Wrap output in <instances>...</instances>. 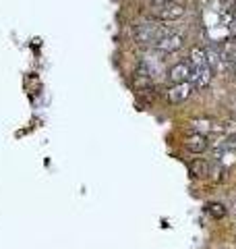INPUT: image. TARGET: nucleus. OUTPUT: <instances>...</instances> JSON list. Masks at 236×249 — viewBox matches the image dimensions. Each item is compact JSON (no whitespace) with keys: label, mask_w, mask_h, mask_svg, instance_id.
<instances>
[{"label":"nucleus","mask_w":236,"mask_h":249,"mask_svg":"<svg viewBox=\"0 0 236 249\" xmlns=\"http://www.w3.org/2000/svg\"><path fill=\"white\" fill-rule=\"evenodd\" d=\"M211 79H214V69H211L209 65L193 69V75H191V85H193L195 89H207L209 85H211Z\"/></svg>","instance_id":"nucleus-3"},{"label":"nucleus","mask_w":236,"mask_h":249,"mask_svg":"<svg viewBox=\"0 0 236 249\" xmlns=\"http://www.w3.org/2000/svg\"><path fill=\"white\" fill-rule=\"evenodd\" d=\"M188 170H191V175L197 177V178H205V177H209L211 166H209L207 160H193L191 166H188Z\"/></svg>","instance_id":"nucleus-8"},{"label":"nucleus","mask_w":236,"mask_h":249,"mask_svg":"<svg viewBox=\"0 0 236 249\" xmlns=\"http://www.w3.org/2000/svg\"><path fill=\"white\" fill-rule=\"evenodd\" d=\"M170 29L162 23H141L133 29V37L137 44H145V46H155L162 40L164 36H168Z\"/></svg>","instance_id":"nucleus-1"},{"label":"nucleus","mask_w":236,"mask_h":249,"mask_svg":"<svg viewBox=\"0 0 236 249\" xmlns=\"http://www.w3.org/2000/svg\"><path fill=\"white\" fill-rule=\"evenodd\" d=\"M193 85L191 83H176V85H172V88L166 91V98H168V102L170 104H180V102H185L186 98H191V93H193Z\"/></svg>","instance_id":"nucleus-4"},{"label":"nucleus","mask_w":236,"mask_h":249,"mask_svg":"<svg viewBox=\"0 0 236 249\" xmlns=\"http://www.w3.org/2000/svg\"><path fill=\"white\" fill-rule=\"evenodd\" d=\"M230 143H232V147H236V135H234V137H230Z\"/></svg>","instance_id":"nucleus-11"},{"label":"nucleus","mask_w":236,"mask_h":249,"mask_svg":"<svg viewBox=\"0 0 236 249\" xmlns=\"http://www.w3.org/2000/svg\"><path fill=\"white\" fill-rule=\"evenodd\" d=\"M207 65V52L203 46H193L191 48V67H205Z\"/></svg>","instance_id":"nucleus-9"},{"label":"nucleus","mask_w":236,"mask_h":249,"mask_svg":"<svg viewBox=\"0 0 236 249\" xmlns=\"http://www.w3.org/2000/svg\"><path fill=\"white\" fill-rule=\"evenodd\" d=\"M185 147L191 154H203L209 147V143H207V139L203 133H193L185 139Z\"/></svg>","instance_id":"nucleus-7"},{"label":"nucleus","mask_w":236,"mask_h":249,"mask_svg":"<svg viewBox=\"0 0 236 249\" xmlns=\"http://www.w3.org/2000/svg\"><path fill=\"white\" fill-rule=\"evenodd\" d=\"M183 44H185L183 36H180V34H172V31H170L168 36H164L162 40L155 44V48L160 50V52H166V54H170V52H176V50L183 48Z\"/></svg>","instance_id":"nucleus-6"},{"label":"nucleus","mask_w":236,"mask_h":249,"mask_svg":"<svg viewBox=\"0 0 236 249\" xmlns=\"http://www.w3.org/2000/svg\"><path fill=\"white\" fill-rule=\"evenodd\" d=\"M191 75H193L191 62H176V65L168 71V79L174 85L176 83H186L188 79H191Z\"/></svg>","instance_id":"nucleus-5"},{"label":"nucleus","mask_w":236,"mask_h":249,"mask_svg":"<svg viewBox=\"0 0 236 249\" xmlns=\"http://www.w3.org/2000/svg\"><path fill=\"white\" fill-rule=\"evenodd\" d=\"M234 81H236V75H234Z\"/></svg>","instance_id":"nucleus-12"},{"label":"nucleus","mask_w":236,"mask_h":249,"mask_svg":"<svg viewBox=\"0 0 236 249\" xmlns=\"http://www.w3.org/2000/svg\"><path fill=\"white\" fill-rule=\"evenodd\" d=\"M185 11H186V6L183 2H178V0H166V2L155 4L152 15L157 21H176L183 17Z\"/></svg>","instance_id":"nucleus-2"},{"label":"nucleus","mask_w":236,"mask_h":249,"mask_svg":"<svg viewBox=\"0 0 236 249\" xmlns=\"http://www.w3.org/2000/svg\"><path fill=\"white\" fill-rule=\"evenodd\" d=\"M207 212L211 218H216V220H222V218L226 216V208L222 204H209L207 206Z\"/></svg>","instance_id":"nucleus-10"}]
</instances>
